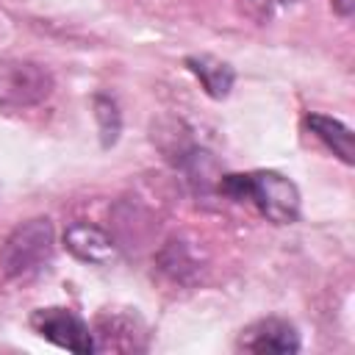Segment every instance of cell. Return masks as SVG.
Returning a JSON list of instances; mask_svg holds the SVG:
<instances>
[{
  "mask_svg": "<svg viewBox=\"0 0 355 355\" xmlns=\"http://www.w3.org/2000/svg\"><path fill=\"white\" fill-rule=\"evenodd\" d=\"M64 247L69 255H75L83 263H94V266H108L111 261H116V244L114 239L89 222H72L64 230Z\"/></svg>",
  "mask_w": 355,
  "mask_h": 355,
  "instance_id": "cell-6",
  "label": "cell"
},
{
  "mask_svg": "<svg viewBox=\"0 0 355 355\" xmlns=\"http://www.w3.org/2000/svg\"><path fill=\"white\" fill-rule=\"evenodd\" d=\"M55 89L53 72L33 58L3 55L0 58V108L22 111L42 105Z\"/></svg>",
  "mask_w": 355,
  "mask_h": 355,
  "instance_id": "cell-3",
  "label": "cell"
},
{
  "mask_svg": "<svg viewBox=\"0 0 355 355\" xmlns=\"http://www.w3.org/2000/svg\"><path fill=\"white\" fill-rule=\"evenodd\" d=\"M55 255V230L47 216L19 222L0 244V269L8 280H31Z\"/></svg>",
  "mask_w": 355,
  "mask_h": 355,
  "instance_id": "cell-2",
  "label": "cell"
},
{
  "mask_svg": "<svg viewBox=\"0 0 355 355\" xmlns=\"http://www.w3.org/2000/svg\"><path fill=\"white\" fill-rule=\"evenodd\" d=\"M31 327L42 338H47L50 344H55L61 349H69V352H78V355L97 352L89 324L72 308H58V305L39 308V311L31 313Z\"/></svg>",
  "mask_w": 355,
  "mask_h": 355,
  "instance_id": "cell-4",
  "label": "cell"
},
{
  "mask_svg": "<svg viewBox=\"0 0 355 355\" xmlns=\"http://www.w3.org/2000/svg\"><path fill=\"white\" fill-rule=\"evenodd\" d=\"M219 191L239 202H252L269 222L291 225L300 216V191L297 186L272 169L244 172V175H225L219 180Z\"/></svg>",
  "mask_w": 355,
  "mask_h": 355,
  "instance_id": "cell-1",
  "label": "cell"
},
{
  "mask_svg": "<svg viewBox=\"0 0 355 355\" xmlns=\"http://www.w3.org/2000/svg\"><path fill=\"white\" fill-rule=\"evenodd\" d=\"M186 69L200 80V86L205 89L208 97L222 100L230 94L233 89V67L214 58V55H189L186 58Z\"/></svg>",
  "mask_w": 355,
  "mask_h": 355,
  "instance_id": "cell-9",
  "label": "cell"
},
{
  "mask_svg": "<svg viewBox=\"0 0 355 355\" xmlns=\"http://www.w3.org/2000/svg\"><path fill=\"white\" fill-rule=\"evenodd\" d=\"M305 125L308 130L336 155L341 158L344 164H355V141H352V130L333 119V116H324V114H308L305 116Z\"/></svg>",
  "mask_w": 355,
  "mask_h": 355,
  "instance_id": "cell-8",
  "label": "cell"
},
{
  "mask_svg": "<svg viewBox=\"0 0 355 355\" xmlns=\"http://www.w3.org/2000/svg\"><path fill=\"white\" fill-rule=\"evenodd\" d=\"M333 8H336L341 17H349L352 8H355V0H333Z\"/></svg>",
  "mask_w": 355,
  "mask_h": 355,
  "instance_id": "cell-11",
  "label": "cell"
},
{
  "mask_svg": "<svg viewBox=\"0 0 355 355\" xmlns=\"http://www.w3.org/2000/svg\"><path fill=\"white\" fill-rule=\"evenodd\" d=\"M94 116L100 122V133H103V144H114L116 136H119V111H116V103L105 94H97L94 97Z\"/></svg>",
  "mask_w": 355,
  "mask_h": 355,
  "instance_id": "cell-10",
  "label": "cell"
},
{
  "mask_svg": "<svg viewBox=\"0 0 355 355\" xmlns=\"http://www.w3.org/2000/svg\"><path fill=\"white\" fill-rule=\"evenodd\" d=\"M94 349L103 352V349H122V352H130V349H141L144 344L139 338H144V327L136 316L130 313H122V311H105L97 316L94 322Z\"/></svg>",
  "mask_w": 355,
  "mask_h": 355,
  "instance_id": "cell-7",
  "label": "cell"
},
{
  "mask_svg": "<svg viewBox=\"0 0 355 355\" xmlns=\"http://www.w3.org/2000/svg\"><path fill=\"white\" fill-rule=\"evenodd\" d=\"M236 347L244 352H258V355H288L300 349V333L291 322L280 316H266V319L247 324L239 333Z\"/></svg>",
  "mask_w": 355,
  "mask_h": 355,
  "instance_id": "cell-5",
  "label": "cell"
}]
</instances>
